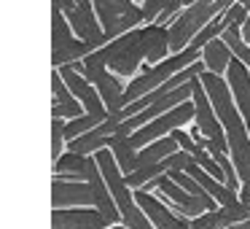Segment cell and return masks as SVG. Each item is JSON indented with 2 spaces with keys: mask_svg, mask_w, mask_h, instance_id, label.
I'll use <instances>...</instances> for the list:
<instances>
[{
  "mask_svg": "<svg viewBox=\"0 0 250 229\" xmlns=\"http://www.w3.org/2000/svg\"><path fill=\"white\" fill-rule=\"evenodd\" d=\"M191 100H194V105H196V119L194 121H196V127L202 130V135L210 137L218 148L229 151L226 130H223L221 119H218L215 108H212V103H210V94H207V89H205V84H202L199 76L194 78V94H191Z\"/></svg>",
  "mask_w": 250,
  "mask_h": 229,
  "instance_id": "obj_12",
  "label": "cell"
},
{
  "mask_svg": "<svg viewBox=\"0 0 250 229\" xmlns=\"http://www.w3.org/2000/svg\"><path fill=\"white\" fill-rule=\"evenodd\" d=\"M62 11H65L67 22H70L73 33L81 41H86L92 49H100V46L108 44V35H105L103 22H100L97 8H94L92 0H67Z\"/></svg>",
  "mask_w": 250,
  "mask_h": 229,
  "instance_id": "obj_10",
  "label": "cell"
},
{
  "mask_svg": "<svg viewBox=\"0 0 250 229\" xmlns=\"http://www.w3.org/2000/svg\"><path fill=\"white\" fill-rule=\"evenodd\" d=\"M67 0H51V11H62Z\"/></svg>",
  "mask_w": 250,
  "mask_h": 229,
  "instance_id": "obj_29",
  "label": "cell"
},
{
  "mask_svg": "<svg viewBox=\"0 0 250 229\" xmlns=\"http://www.w3.org/2000/svg\"><path fill=\"white\" fill-rule=\"evenodd\" d=\"M110 218L100 207H54L51 229H105Z\"/></svg>",
  "mask_w": 250,
  "mask_h": 229,
  "instance_id": "obj_16",
  "label": "cell"
},
{
  "mask_svg": "<svg viewBox=\"0 0 250 229\" xmlns=\"http://www.w3.org/2000/svg\"><path fill=\"white\" fill-rule=\"evenodd\" d=\"M202 57V49H196V46H186L183 51H175L172 57H167V60L156 62V65H143V73H137V76H132V81L126 84V92H124V100L126 105L135 103V100H140L143 94L153 92L156 87H162L167 78H172L175 73H180L183 68H188L191 62H196Z\"/></svg>",
  "mask_w": 250,
  "mask_h": 229,
  "instance_id": "obj_4",
  "label": "cell"
},
{
  "mask_svg": "<svg viewBox=\"0 0 250 229\" xmlns=\"http://www.w3.org/2000/svg\"><path fill=\"white\" fill-rule=\"evenodd\" d=\"M245 19H248V8L242 6V3H231V6L223 11V22H226V27H242Z\"/></svg>",
  "mask_w": 250,
  "mask_h": 229,
  "instance_id": "obj_26",
  "label": "cell"
},
{
  "mask_svg": "<svg viewBox=\"0 0 250 229\" xmlns=\"http://www.w3.org/2000/svg\"><path fill=\"white\" fill-rule=\"evenodd\" d=\"M180 148V143L175 140L172 135H164L159 137V140L148 143V146L137 148V167H143V164H153V162H162V159H167L169 154H175Z\"/></svg>",
  "mask_w": 250,
  "mask_h": 229,
  "instance_id": "obj_21",
  "label": "cell"
},
{
  "mask_svg": "<svg viewBox=\"0 0 250 229\" xmlns=\"http://www.w3.org/2000/svg\"><path fill=\"white\" fill-rule=\"evenodd\" d=\"M97 162H100V170H103V175H105V183H108L110 194H113L116 205H119V210H121V221H124L129 229H156L153 221L146 216V210L137 205L135 194L129 191L126 175H124V170H121L119 159H116L113 148H108V146L100 148Z\"/></svg>",
  "mask_w": 250,
  "mask_h": 229,
  "instance_id": "obj_3",
  "label": "cell"
},
{
  "mask_svg": "<svg viewBox=\"0 0 250 229\" xmlns=\"http://www.w3.org/2000/svg\"><path fill=\"white\" fill-rule=\"evenodd\" d=\"M83 76L100 89V94H103V100H105V108H108L110 114H113V111H121L126 105V100H124L126 87L121 84V78L116 76L108 65H100V62H83Z\"/></svg>",
  "mask_w": 250,
  "mask_h": 229,
  "instance_id": "obj_13",
  "label": "cell"
},
{
  "mask_svg": "<svg viewBox=\"0 0 250 229\" xmlns=\"http://www.w3.org/2000/svg\"><path fill=\"white\" fill-rule=\"evenodd\" d=\"M110 229H129V227H126V224H124V227H110Z\"/></svg>",
  "mask_w": 250,
  "mask_h": 229,
  "instance_id": "obj_32",
  "label": "cell"
},
{
  "mask_svg": "<svg viewBox=\"0 0 250 229\" xmlns=\"http://www.w3.org/2000/svg\"><path fill=\"white\" fill-rule=\"evenodd\" d=\"M51 205L54 207H97L100 197L89 181L83 178H65L54 175L51 181Z\"/></svg>",
  "mask_w": 250,
  "mask_h": 229,
  "instance_id": "obj_11",
  "label": "cell"
},
{
  "mask_svg": "<svg viewBox=\"0 0 250 229\" xmlns=\"http://www.w3.org/2000/svg\"><path fill=\"white\" fill-rule=\"evenodd\" d=\"M226 73H229V87L234 92V100H237L239 111H242L245 121H248V130H250V68L239 57H234L229 62Z\"/></svg>",
  "mask_w": 250,
  "mask_h": 229,
  "instance_id": "obj_19",
  "label": "cell"
},
{
  "mask_svg": "<svg viewBox=\"0 0 250 229\" xmlns=\"http://www.w3.org/2000/svg\"><path fill=\"white\" fill-rule=\"evenodd\" d=\"M242 35H245V41L250 44V17L245 19V24H242Z\"/></svg>",
  "mask_w": 250,
  "mask_h": 229,
  "instance_id": "obj_27",
  "label": "cell"
},
{
  "mask_svg": "<svg viewBox=\"0 0 250 229\" xmlns=\"http://www.w3.org/2000/svg\"><path fill=\"white\" fill-rule=\"evenodd\" d=\"M97 8V17L103 22V30L108 41L119 38V35L129 33L140 22H146L143 6H137L135 0H92Z\"/></svg>",
  "mask_w": 250,
  "mask_h": 229,
  "instance_id": "obj_7",
  "label": "cell"
},
{
  "mask_svg": "<svg viewBox=\"0 0 250 229\" xmlns=\"http://www.w3.org/2000/svg\"><path fill=\"white\" fill-rule=\"evenodd\" d=\"M51 116H60V119H78L83 116V103L73 94V89L67 87L65 76L54 68L51 73Z\"/></svg>",
  "mask_w": 250,
  "mask_h": 229,
  "instance_id": "obj_17",
  "label": "cell"
},
{
  "mask_svg": "<svg viewBox=\"0 0 250 229\" xmlns=\"http://www.w3.org/2000/svg\"><path fill=\"white\" fill-rule=\"evenodd\" d=\"M221 38L229 44V49L234 51V57H239V60H242L245 65L250 68V44L245 41L242 27H234V24H231V27H226V30L221 33Z\"/></svg>",
  "mask_w": 250,
  "mask_h": 229,
  "instance_id": "obj_24",
  "label": "cell"
},
{
  "mask_svg": "<svg viewBox=\"0 0 250 229\" xmlns=\"http://www.w3.org/2000/svg\"><path fill=\"white\" fill-rule=\"evenodd\" d=\"M183 0H143V14H146V22H159L167 24L175 14L183 8Z\"/></svg>",
  "mask_w": 250,
  "mask_h": 229,
  "instance_id": "obj_22",
  "label": "cell"
},
{
  "mask_svg": "<svg viewBox=\"0 0 250 229\" xmlns=\"http://www.w3.org/2000/svg\"><path fill=\"white\" fill-rule=\"evenodd\" d=\"M183 3H186V6H194V3H196V0H183Z\"/></svg>",
  "mask_w": 250,
  "mask_h": 229,
  "instance_id": "obj_31",
  "label": "cell"
},
{
  "mask_svg": "<svg viewBox=\"0 0 250 229\" xmlns=\"http://www.w3.org/2000/svg\"><path fill=\"white\" fill-rule=\"evenodd\" d=\"M140 189H146V191L156 189L162 197H169L172 207L186 218H196V216H202V213H207V210H215L212 205L218 202L215 197H196V194H191V191H186L178 181L169 178V173L156 175V178L148 181L146 186H140Z\"/></svg>",
  "mask_w": 250,
  "mask_h": 229,
  "instance_id": "obj_8",
  "label": "cell"
},
{
  "mask_svg": "<svg viewBox=\"0 0 250 229\" xmlns=\"http://www.w3.org/2000/svg\"><path fill=\"white\" fill-rule=\"evenodd\" d=\"M86 164H89V154H78V151H67L54 162V175H65V178H83L86 175ZM86 181V178H83Z\"/></svg>",
  "mask_w": 250,
  "mask_h": 229,
  "instance_id": "obj_23",
  "label": "cell"
},
{
  "mask_svg": "<svg viewBox=\"0 0 250 229\" xmlns=\"http://www.w3.org/2000/svg\"><path fill=\"white\" fill-rule=\"evenodd\" d=\"M237 0H196L194 6H186V11L169 24V51H183L196 38L205 24H210L218 14H223Z\"/></svg>",
  "mask_w": 250,
  "mask_h": 229,
  "instance_id": "obj_5",
  "label": "cell"
},
{
  "mask_svg": "<svg viewBox=\"0 0 250 229\" xmlns=\"http://www.w3.org/2000/svg\"><path fill=\"white\" fill-rule=\"evenodd\" d=\"M60 73L65 76V81H67V87L73 89V94H76V97L83 103L86 114L97 116V119H103V121L108 119L110 111L105 108V100H103V94H100V89L94 87V84L89 81V78L83 76L81 70H76L73 65H62V68H60Z\"/></svg>",
  "mask_w": 250,
  "mask_h": 229,
  "instance_id": "obj_14",
  "label": "cell"
},
{
  "mask_svg": "<svg viewBox=\"0 0 250 229\" xmlns=\"http://www.w3.org/2000/svg\"><path fill=\"white\" fill-rule=\"evenodd\" d=\"M237 3H242V6H245V8H248V11H250V0H237Z\"/></svg>",
  "mask_w": 250,
  "mask_h": 229,
  "instance_id": "obj_30",
  "label": "cell"
},
{
  "mask_svg": "<svg viewBox=\"0 0 250 229\" xmlns=\"http://www.w3.org/2000/svg\"><path fill=\"white\" fill-rule=\"evenodd\" d=\"M167 51H169V27L151 22L146 27H132L129 33L108 41L105 46H100L92 54L83 57V62L108 65L116 76L126 78V76H137V68L143 65V60L148 65L167 60Z\"/></svg>",
  "mask_w": 250,
  "mask_h": 229,
  "instance_id": "obj_1",
  "label": "cell"
},
{
  "mask_svg": "<svg viewBox=\"0 0 250 229\" xmlns=\"http://www.w3.org/2000/svg\"><path fill=\"white\" fill-rule=\"evenodd\" d=\"M65 127H67L65 119H60V116H51V159H54V162L62 157V148H65V143H67Z\"/></svg>",
  "mask_w": 250,
  "mask_h": 229,
  "instance_id": "obj_25",
  "label": "cell"
},
{
  "mask_svg": "<svg viewBox=\"0 0 250 229\" xmlns=\"http://www.w3.org/2000/svg\"><path fill=\"white\" fill-rule=\"evenodd\" d=\"M135 200H137V205L146 210V216L153 221V227H156V229H191L188 218L180 216L175 207H167L159 197H153L151 191L137 189L135 191Z\"/></svg>",
  "mask_w": 250,
  "mask_h": 229,
  "instance_id": "obj_15",
  "label": "cell"
},
{
  "mask_svg": "<svg viewBox=\"0 0 250 229\" xmlns=\"http://www.w3.org/2000/svg\"><path fill=\"white\" fill-rule=\"evenodd\" d=\"M229 229H250V218H245V221H237V224H231Z\"/></svg>",
  "mask_w": 250,
  "mask_h": 229,
  "instance_id": "obj_28",
  "label": "cell"
},
{
  "mask_svg": "<svg viewBox=\"0 0 250 229\" xmlns=\"http://www.w3.org/2000/svg\"><path fill=\"white\" fill-rule=\"evenodd\" d=\"M248 207H250V205H248Z\"/></svg>",
  "mask_w": 250,
  "mask_h": 229,
  "instance_id": "obj_33",
  "label": "cell"
},
{
  "mask_svg": "<svg viewBox=\"0 0 250 229\" xmlns=\"http://www.w3.org/2000/svg\"><path fill=\"white\" fill-rule=\"evenodd\" d=\"M194 119H196V105H194V100H186V103L175 105L172 111H167V114L156 116L153 121L143 124L140 130H135L129 135V140H132L135 148H143V146H148V143L159 140V137L169 135V132L178 130V127H186L188 121H194Z\"/></svg>",
  "mask_w": 250,
  "mask_h": 229,
  "instance_id": "obj_9",
  "label": "cell"
},
{
  "mask_svg": "<svg viewBox=\"0 0 250 229\" xmlns=\"http://www.w3.org/2000/svg\"><path fill=\"white\" fill-rule=\"evenodd\" d=\"M202 84H205L207 94H210V103L215 108L218 119H221L223 130H226V140H229V154H231V162L239 173V181L250 178V130L248 121H245L242 111H239L237 100H234V92L223 76L218 73H202Z\"/></svg>",
  "mask_w": 250,
  "mask_h": 229,
  "instance_id": "obj_2",
  "label": "cell"
},
{
  "mask_svg": "<svg viewBox=\"0 0 250 229\" xmlns=\"http://www.w3.org/2000/svg\"><path fill=\"white\" fill-rule=\"evenodd\" d=\"M250 218V207L245 202L237 205H221L218 210H207L202 216L191 218V229H229L231 224Z\"/></svg>",
  "mask_w": 250,
  "mask_h": 229,
  "instance_id": "obj_18",
  "label": "cell"
},
{
  "mask_svg": "<svg viewBox=\"0 0 250 229\" xmlns=\"http://www.w3.org/2000/svg\"><path fill=\"white\" fill-rule=\"evenodd\" d=\"M92 51L94 49L86 41H81L73 33L65 11H51V62H54V68L78 62Z\"/></svg>",
  "mask_w": 250,
  "mask_h": 229,
  "instance_id": "obj_6",
  "label": "cell"
},
{
  "mask_svg": "<svg viewBox=\"0 0 250 229\" xmlns=\"http://www.w3.org/2000/svg\"><path fill=\"white\" fill-rule=\"evenodd\" d=\"M231 60H234V51L229 49V44L221 35L212 38L210 44H205V49H202V62L207 65V70L218 73V76H223L229 70V62Z\"/></svg>",
  "mask_w": 250,
  "mask_h": 229,
  "instance_id": "obj_20",
  "label": "cell"
}]
</instances>
